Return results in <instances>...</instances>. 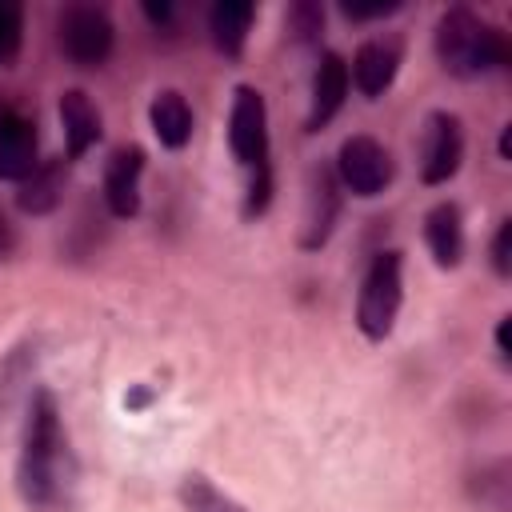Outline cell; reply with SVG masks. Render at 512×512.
<instances>
[{
	"label": "cell",
	"instance_id": "cell-11",
	"mask_svg": "<svg viewBox=\"0 0 512 512\" xmlns=\"http://www.w3.org/2000/svg\"><path fill=\"white\" fill-rule=\"evenodd\" d=\"M348 96V64L336 52H324L316 80H312V112H308V132H320L344 104Z\"/></svg>",
	"mask_w": 512,
	"mask_h": 512
},
{
	"label": "cell",
	"instance_id": "cell-9",
	"mask_svg": "<svg viewBox=\"0 0 512 512\" xmlns=\"http://www.w3.org/2000/svg\"><path fill=\"white\" fill-rule=\"evenodd\" d=\"M140 176H144V148L124 144L108 156L104 168V200L112 208V216L128 220L140 212Z\"/></svg>",
	"mask_w": 512,
	"mask_h": 512
},
{
	"label": "cell",
	"instance_id": "cell-13",
	"mask_svg": "<svg viewBox=\"0 0 512 512\" xmlns=\"http://www.w3.org/2000/svg\"><path fill=\"white\" fill-rule=\"evenodd\" d=\"M60 124H64V140H68V156H84L96 140H100V112L88 100V92L68 88L60 96Z\"/></svg>",
	"mask_w": 512,
	"mask_h": 512
},
{
	"label": "cell",
	"instance_id": "cell-12",
	"mask_svg": "<svg viewBox=\"0 0 512 512\" xmlns=\"http://www.w3.org/2000/svg\"><path fill=\"white\" fill-rule=\"evenodd\" d=\"M400 68V44L396 40H368L352 56V80L364 96H380Z\"/></svg>",
	"mask_w": 512,
	"mask_h": 512
},
{
	"label": "cell",
	"instance_id": "cell-3",
	"mask_svg": "<svg viewBox=\"0 0 512 512\" xmlns=\"http://www.w3.org/2000/svg\"><path fill=\"white\" fill-rule=\"evenodd\" d=\"M400 252H376L368 272H364V284H360V300H356V324L368 340H384L396 324V312H400V300H404V280H400Z\"/></svg>",
	"mask_w": 512,
	"mask_h": 512
},
{
	"label": "cell",
	"instance_id": "cell-1",
	"mask_svg": "<svg viewBox=\"0 0 512 512\" xmlns=\"http://www.w3.org/2000/svg\"><path fill=\"white\" fill-rule=\"evenodd\" d=\"M16 484L32 508H52L68 484V444H64L56 400L48 392H36L28 404Z\"/></svg>",
	"mask_w": 512,
	"mask_h": 512
},
{
	"label": "cell",
	"instance_id": "cell-6",
	"mask_svg": "<svg viewBox=\"0 0 512 512\" xmlns=\"http://www.w3.org/2000/svg\"><path fill=\"white\" fill-rule=\"evenodd\" d=\"M228 144H232V156L240 164H248V168L268 164V108L252 84L236 88L232 120H228Z\"/></svg>",
	"mask_w": 512,
	"mask_h": 512
},
{
	"label": "cell",
	"instance_id": "cell-8",
	"mask_svg": "<svg viewBox=\"0 0 512 512\" xmlns=\"http://www.w3.org/2000/svg\"><path fill=\"white\" fill-rule=\"evenodd\" d=\"M340 212V180L328 164H312L308 172V192H304V232L300 244L304 248H320L336 224Z\"/></svg>",
	"mask_w": 512,
	"mask_h": 512
},
{
	"label": "cell",
	"instance_id": "cell-19",
	"mask_svg": "<svg viewBox=\"0 0 512 512\" xmlns=\"http://www.w3.org/2000/svg\"><path fill=\"white\" fill-rule=\"evenodd\" d=\"M20 32H24V12L12 0H0V64H12L20 52Z\"/></svg>",
	"mask_w": 512,
	"mask_h": 512
},
{
	"label": "cell",
	"instance_id": "cell-10",
	"mask_svg": "<svg viewBox=\"0 0 512 512\" xmlns=\"http://www.w3.org/2000/svg\"><path fill=\"white\" fill-rule=\"evenodd\" d=\"M36 164V124L20 112H0V180H24Z\"/></svg>",
	"mask_w": 512,
	"mask_h": 512
},
{
	"label": "cell",
	"instance_id": "cell-7",
	"mask_svg": "<svg viewBox=\"0 0 512 512\" xmlns=\"http://www.w3.org/2000/svg\"><path fill=\"white\" fill-rule=\"evenodd\" d=\"M464 156V132L452 112H432L424 124V144H420V176L424 184H444L456 176Z\"/></svg>",
	"mask_w": 512,
	"mask_h": 512
},
{
	"label": "cell",
	"instance_id": "cell-23",
	"mask_svg": "<svg viewBox=\"0 0 512 512\" xmlns=\"http://www.w3.org/2000/svg\"><path fill=\"white\" fill-rule=\"evenodd\" d=\"M12 248H16V232H12L8 216L0 212V260H4V256H12Z\"/></svg>",
	"mask_w": 512,
	"mask_h": 512
},
{
	"label": "cell",
	"instance_id": "cell-20",
	"mask_svg": "<svg viewBox=\"0 0 512 512\" xmlns=\"http://www.w3.org/2000/svg\"><path fill=\"white\" fill-rule=\"evenodd\" d=\"M288 28L300 36V40H312L320 28H324V8L312 4V0H300L288 8Z\"/></svg>",
	"mask_w": 512,
	"mask_h": 512
},
{
	"label": "cell",
	"instance_id": "cell-21",
	"mask_svg": "<svg viewBox=\"0 0 512 512\" xmlns=\"http://www.w3.org/2000/svg\"><path fill=\"white\" fill-rule=\"evenodd\" d=\"M492 264L500 276L512 272V220H500L496 228V240H492Z\"/></svg>",
	"mask_w": 512,
	"mask_h": 512
},
{
	"label": "cell",
	"instance_id": "cell-2",
	"mask_svg": "<svg viewBox=\"0 0 512 512\" xmlns=\"http://www.w3.org/2000/svg\"><path fill=\"white\" fill-rule=\"evenodd\" d=\"M436 56L444 72L460 80H476L492 68H504L512 52H508L504 32L480 20L472 8H448L436 24Z\"/></svg>",
	"mask_w": 512,
	"mask_h": 512
},
{
	"label": "cell",
	"instance_id": "cell-25",
	"mask_svg": "<svg viewBox=\"0 0 512 512\" xmlns=\"http://www.w3.org/2000/svg\"><path fill=\"white\" fill-rule=\"evenodd\" d=\"M500 156L504 160L512 156V124H504V132H500Z\"/></svg>",
	"mask_w": 512,
	"mask_h": 512
},
{
	"label": "cell",
	"instance_id": "cell-16",
	"mask_svg": "<svg viewBox=\"0 0 512 512\" xmlns=\"http://www.w3.org/2000/svg\"><path fill=\"white\" fill-rule=\"evenodd\" d=\"M424 240L436 256L440 268H456L464 256V224H460V208L456 204H436L424 216Z\"/></svg>",
	"mask_w": 512,
	"mask_h": 512
},
{
	"label": "cell",
	"instance_id": "cell-22",
	"mask_svg": "<svg viewBox=\"0 0 512 512\" xmlns=\"http://www.w3.org/2000/svg\"><path fill=\"white\" fill-rule=\"evenodd\" d=\"M400 4L392 0V4H344V16H352V20H372V16H388V12H396Z\"/></svg>",
	"mask_w": 512,
	"mask_h": 512
},
{
	"label": "cell",
	"instance_id": "cell-17",
	"mask_svg": "<svg viewBox=\"0 0 512 512\" xmlns=\"http://www.w3.org/2000/svg\"><path fill=\"white\" fill-rule=\"evenodd\" d=\"M252 16H256V8H252L248 0H220V4H212V12H208L212 44H216L224 56H240Z\"/></svg>",
	"mask_w": 512,
	"mask_h": 512
},
{
	"label": "cell",
	"instance_id": "cell-4",
	"mask_svg": "<svg viewBox=\"0 0 512 512\" xmlns=\"http://www.w3.org/2000/svg\"><path fill=\"white\" fill-rule=\"evenodd\" d=\"M112 20L104 8L72 4L60 12V48L80 68H100L112 56Z\"/></svg>",
	"mask_w": 512,
	"mask_h": 512
},
{
	"label": "cell",
	"instance_id": "cell-15",
	"mask_svg": "<svg viewBox=\"0 0 512 512\" xmlns=\"http://www.w3.org/2000/svg\"><path fill=\"white\" fill-rule=\"evenodd\" d=\"M148 120H152V132L164 148H184L192 140V108L176 88H164L152 96Z\"/></svg>",
	"mask_w": 512,
	"mask_h": 512
},
{
	"label": "cell",
	"instance_id": "cell-24",
	"mask_svg": "<svg viewBox=\"0 0 512 512\" xmlns=\"http://www.w3.org/2000/svg\"><path fill=\"white\" fill-rule=\"evenodd\" d=\"M496 348H500V356H508V316H504L500 328H496Z\"/></svg>",
	"mask_w": 512,
	"mask_h": 512
},
{
	"label": "cell",
	"instance_id": "cell-5",
	"mask_svg": "<svg viewBox=\"0 0 512 512\" xmlns=\"http://www.w3.org/2000/svg\"><path fill=\"white\" fill-rule=\"evenodd\" d=\"M336 180L352 196H376L392 180V156L380 140L372 136H348L336 156Z\"/></svg>",
	"mask_w": 512,
	"mask_h": 512
},
{
	"label": "cell",
	"instance_id": "cell-18",
	"mask_svg": "<svg viewBox=\"0 0 512 512\" xmlns=\"http://www.w3.org/2000/svg\"><path fill=\"white\" fill-rule=\"evenodd\" d=\"M180 500H184L188 512H248V508H240L232 496H224V492H220L208 476H200V472H192V476L180 480Z\"/></svg>",
	"mask_w": 512,
	"mask_h": 512
},
{
	"label": "cell",
	"instance_id": "cell-14",
	"mask_svg": "<svg viewBox=\"0 0 512 512\" xmlns=\"http://www.w3.org/2000/svg\"><path fill=\"white\" fill-rule=\"evenodd\" d=\"M64 180H68V160H44L32 168V176L20 180V192H16V204L32 216H44L60 204L64 196Z\"/></svg>",
	"mask_w": 512,
	"mask_h": 512
}]
</instances>
